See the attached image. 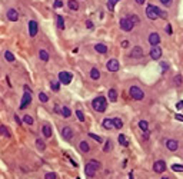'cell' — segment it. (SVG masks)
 I'll list each match as a JSON object with an SVG mask.
<instances>
[{
	"instance_id": "obj_33",
	"label": "cell",
	"mask_w": 183,
	"mask_h": 179,
	"mask_svg": "<svg viewBox=\"0 0 183 179\" xmlns=\"http://www.w3.org/2000/svg\"><path fill=\"white\" fill-rule=\"evenodd\" d=\"M39 100H40L42 103H46L47 100H49V96H47L44 92H40V93H39Z\"/></svg>"
},
{
	"instance_id": "obj_23",
	"label": "cell",
	"mask_w": 183,
	"mask_h": 179,
	"mask_svg": "<svg viewBox=\"0 0 183 179\" xmlns=\"http://www.w3.org/2000/svg\"><path fill=\"white\" fill-rule=\"evenodd\" d=\"M107 96H109V100H110V102H116V100H118V92H116L114 89L109 90Z\"/></svg>"
},
{
	"instance_id": "obj_8",
	"label": "cell",
	"mask_w": 183,
	"mask_h": 179,
	"mask_svg": "<svg viewBox=\"0 0 183 179\" xmlns=\"http://www.w3.org/2000/svg\"><path fill=\"white\" fill-rule=\"evenodd\" d=\"M153 170H155L156 174H163L164 170H166V162L164 160H156L155 163H153Z\"/></svg>"
},
{
	"instance_id": "obj_46",
	"label": "cell",
	"mask_w": 183,
	"mask_h": 179,
	"mask_svg": "<svg viewBox=\"0 0 183 179\" xmlns=\"http://www.w3.org/2000/svg\"><path fill=\"white\" fill-rule=\"evenodd\" d=\"M62 6H63V3H62V0H56V2H55V7H62Z\"/></svg>"
},
{
	"instance_id": "obj_28",
	"label": "cell",
	"mask_w": 183,
	"mask_h": 179,
	"mask_svg": "<svg viewBox=\"0 0 183 179\" xmlns=\"http://www.w3.org/2000/svg\"><path fill=\"white\" fill-rule=\"evenodd\" d=\"M39 57H40V60L47 62V60H49V53H47L44 49H42V50L39 52Z\"/></svg>"
},
{
	"instance_id": "obj_12",
	"label": "cell",
	"mask_w": 183,
	"mask_h": 179,
	"mask_svg": "<svg viewBox=\"0 0 183 179\" xmlns=\"http://www.w3.org/2000/svg\"><path fill=\"white\" fill-rule=\"evenodd\" d=\"M150 57L153 59V60H159L160 57H162V49H160L159 46L152 47V50H150Z\"/></svg>"
},
{
	"instance_id": "obj_32",
	"label": "cell",
	"mask_w": 183,
	"mask_h": 179,
	"mask_svg": "<svg viewBox=\"0 0 183 179\" xmlns=\"http://www.w3.org/2000/svg\"><path fill=\"white\" fill-rule=\"evenodd\" d=\"M69 9L77 10V9H79V3H77L76 0H69Z\"/></svg>"
},
{
	"instance_id": "obj_35",
	"label": "cell",
	"mask_w": 183,
	"mask_h": 179,
	"mask_svg": "<svg viewBox=\"0 0 183 179\" xmlns=\"http://www.w3.org/2000/svg\"><path fill=\"white\" fill-rule=\"evenodd\" d=\"M23 122L27 123V125H33V122H34V120H33V118L30 116V115H24V116H23Z\"/></svg>"
},
{
	"instance_id": "obj_11",
	"label": "cell",
	"mask_w": 183,
	"mask_h": 179,
	"mask_svg": "<svg viewBox=\"0 0 183 179\" xmlns=\"http://www.w3.org/2000/svg\"><path fill=\"white\" fill-rule=\"evenodd\" d=\"M62 136H63V139H66V141H70L72 138H73V129H72L70 126H65L62 129Z\"/></svg>"
},
{
	"instance_id": "obj_14",
	"label": "cell",
	"mask_w": 183,
	"mask_h": 179,
	"mask_svg": "<svg viewBox=\"0 0 183 179\" xmlns=\"http://www.w3.org/2000/svg\"><path fill=\"white\" fill-rule=\"evenodd\" d=\"M147 40H149V43H150L153 47L157 46V45L160 43V36H159V33H150V34H149V39H147Z\"/></svg>"
},
{
	"instance_id": "obj_48",
	"label": "cell",
	"mask_w": 183,
	"mask_h": 179,
	"mask_svg": "<svg viewBox=\"0 0 183 179\" xmlns=\"http://www.w3.org/2000/svg\"><path fill=\"white\" fill-rule=\"evenodd\" d=\"M160 3H162V5H164V6H169L170 3H172V0H160Z\"/></svg>"
},
{
	"instance_id": "obj_39",
	"label": "cell",
	"mask_w": 183,
	"mask_h": 179,
	"mask_svg": "<svg viewBox=\"0 0 183 179\" xmlns=\"http://www.w3.org/2000/svg\"><path fill=\"white\" fill-rule=\"evenodd\" d=\"M44 179H57V175L55 174V172H47V174L44 175Z\"/></svg>"
},
{
	"instance_id": "obj_54",
	"label": "cell",
	"mask_w": 183,
	"mask_h": 179,
	"mask_svg": "<svg viewBox=\"0 0 183 179\" xmlns=\"http://www.w3.org/2000/svg\"><path fill=\"white\" fill-rule=\"evenodd\" d=\"M14 119H16V122L19 123V125H22V120L19 119V116H17V115H14Z\"/></svg>"
},
{
	"instance_id": "obj_29",
	"label": "cell",
	"mask_w": 183,
	"mask_h": 179,
	"mask_svg": "<svg viewBox=\"0 0 183 179\" xmlns=\"http://www.w3.org/2000/svg\"><path fill=\"white\" fill-rule=\"evenodd\" d=\"M5 59L7 62H10V63H13L14 62V55L12 52H9V50H6L5 52Z\"/></svg>"
},
{
	"instance_id": "obj_5",
	"label": "cell",
	"mask_w": 183,
	"mask_h": 179,
	"mask_svg": "<svg viewBox=\"0 0 183 179\" xmlns=\"http://www.w3.org/2000/svg\"><path fill=\"white\" fill-rule=\"evenodd\" d=\"M129 93H130V96L135 100H142L145 98V93H143V90H142L139 86H132L130 90H129Z\"/></svg>"
},
{
	"instance_id": "obj_15",
	"label": "cell",
	"mask_w": 183,
	"mask_h": 179,
	"mask_svg": "<svg viewBox=\"0 0 183 179\" xmlns=\"http://www.w3.org/2000/svg\"><path fill=\"white\" fill-rule=\"evenodd\" d=\"M7 19H9L10 22H17V20H19V13H17V10H14V9L7 10Z\"/></svg>"
},
{
	"instance_id": "obj_24",
	"label": "cell",
	"mask_w": 183,
	"mask_h": 179,
	"mask_svg": "<svg viewBox=\"0 0 183 179\" xmlns=\"http://www.w3.org/2000/svg\"><path fill=\"white\" fill-rule=\"evenodd\" d=\"M56 24L60 30L65 29V20H63V16H56Z\"/></svg>"
},
{
	"instance_id": "obj_18",
	"label": "cell",
	"mask_w": 183,
	"mask_h": 179,
	"mask_svg": "<svg viewBox=\"0 0 183 179\" xmlns=\"http://www.w3.org/2000/svg\"><path fill=\"white\" fill-rule=\"evenodd\" d=\"M94 50H96L97 53L104 55V53H107V46L103 45V43H97V45H94Z\"/></svg>"
},
{
	"instance_id": "obj_16",
	"label": "cell",
	"mask_w": 183,
	"mask_h": 179,
	"mask_svg": "<svg viewBox=\"0 0 183 179\" xmlns=\"http://www.w3.org/2000/svg\"><path fill=\"white\" fill-rule=\"evenodd\" d=\"M178 141H174V139H169V141L166 142V148L169 149V151L174 152V151H178Z\"/></svg>"
},
{
	"instance_id": "obj_22",
	"label": "cell",
	"mask_w": 183,
	"mask_h": 179,
	"mask_svg": "<svg viewBox=\"0 0 183 179\" xmlns=\"http://www.w3.org/2000/svg\"><path fill=\"white\" fill-rule=\"evenodd\" d=\"M79 149L83 152V153H87V152L90 151V146H89V143H87L86 141H82V142H80V145H79Z\"/></svg>"
},
{
	"instance_id": "obj_42",
	"label": "cell",
	"mask_w": 183,
	"mask_h": 179,
	"mask_svg": "<svg viewBox=\"0 0 183 179\" xmlns=\"http://www.w3.org/2000/svg\"><path fill=\"white\" fill-rule=\"evenodd\" d=\"M129 19L133 22V24H137V23H139V17H137L136 14H132V16H129Z\"/></svg>"
},
{
	"instance_id": "obj_3",
	"label": "cell",
	"mask_w": 183,
	"mask_h": 179,
	"mask_svg": "<svg viewBox=\"0 0 183 179\" xmlns=\"http://www.w3.org/2000/svg\"><path fill=\"white\" fill-rule=\"evenodd\" d=\"M32 103V92L29 89V86H24V93H23V98H22V102H20V109L23 110Z\"/></svg>"
},
{
	"instance_id": "obj_1",
	"label": "cell",
	"mask_w": 183,
	"mask_h": 179,
	"mask_svg": "<svg viewBox=\"0 0 183 179\" xmlns=\"http://www.w3.org/2000/svg\"><path fill=\"white\" fill-rule=\"evenodd\" d=\"M92 106H93V109L96 112L103 113L104 110L107 109V100H106V98H103V96H97V98H94V99L92 100Z\"/></svg>"
},
{
	"instance_id": "obj_51",
	"label": "cell",
	"mask_w": 183,
	"mask_h": 179,
	"mask_svg": "<svg viewBox=\"0 0 183 179\" xmlns=\"http://www.w3.org/2000/svg\"><path fill=\"white\" fill-rule=\"evenodd\" d=\"M122 47H129V40H123V42H122Z\"/></svg>"
},
{
	"instance_id": "obj_55",
	"label": "cell",
	"mask_w": 183,
	"mask_h": 179,
	"mask_svg": "<svg viewBox=\"0 0 183 179\" xmlns=\"http://www.w3.org/2000/svg\"><path fill=\"white\" fill-rule=\"evenodd\" d=\"M135 2H136L137 5H143V3H145L146 0H135Z\"/></svg>"
},
{
	"instance_id": "obj_47",
	"label": "cell",
	"mask_w": 183,
	"mask_h": 179,
	"mask_svg": "<svg viewBox=\"0 0 183 179\" xmlns=\"http://www.w3.org/2000/svg\"><path fill=\"white\" fill-rule=\"evenodd\" d=\"M160 65H162V69H163V72L167 70V67H169V66H167V63H166V62H162Z\"/></svg>"
},
{
	"instance_id": "obj_41",
	"label": "cell",
	"mask_w": 183,
	"mask_h": 179,
	"mask_svg": "<svg viewBox=\"0 0 183 179\" xmlns=\"http://www.w3.org/2000/svg\"><path fill=\"white\" fill-rule=\"evenodd\" d=\"M172 170H174V172H183V165H172Z\"/></svg>"
},
{
	"instance_id": "obj_57",
	"label": "cell",
	"mask_w": 183,
	"mask_h": 179,
	"mask_svg": "<svg viewBox=\"0 0 183 179\" xmlns=\"http://www.w3.org/2000/svg\"><path fill=\"white\" fill-rule=\"evenodd\" d=\"M76 179H80V178H76Z\"/></svg>"
},
{
	"instance_id": "obj_38",
	"label": "cell",
	"mask_w": 183,
	"mask_h": 179,
	"mask_svg": "<svg viewBox=\"0 0 183 179\" xmlns=\"http://www.w3.org/2000/svg\"><path fill=\"white\" fill-rule=\"evenodd\" d=\"M76 116H77V119H79L80 122H85V115H83V112L82 110H76Z\"/></svg>"
},
{
	"instance_id": "obj_27",
	"label": "cell",
	"mask_w": 183,
	"mask_h": 179,
	"mask_svg": "<svg viewBox=\"0 0 183 179\" xmlns=\"http://www.w3.org/2000/svg\"><path fill=\"white\" fill-rule=\"evenodd\" d=\"M62 116H63V118H70V115H72V110L69 108H67V106H63V108H62Z\"/></svg>"
},
{
	"instance_id": "obj_13",
	"label": "cell",
	"mask_w": 183,
	"mask_h": 179,
	"mask_svg": "<svg viewBox=\"0 0 183 179\" xmlns=\"http://www.w3.org/2000/svg\"><path fill=\"white\" fill-rule=\"evenodd\" d=\"M130 56L133 57V59H140V57L143 56V49H142L140 46H135L133 49H132Z\"/></svg>"
},
{
	"instance_id": "obj_7",
	"label": "cell",
	"mask_w": 183,
	"mask_h": 179,
	"mask_svg": "<svg viewBox=\"0 0 183 179\" xmlns=\"http://www.w3.org/2000/svg\"><path fill=\"white\" fill-rule=\"evenodd\" d=\"M73 79V75H72L70 72H60L59 73V82L63 83V85H69Z\"/></svg>"
},
{
	"instance_id": "obj_49",
	"label": "cell",
	"mask_w": 183,
	"mask_h": 179,
	"mask_svg": "<svg viewBox=\"0 0 183 179\" xmlns=\"http://www.w3.org/2000/svg\"><path fill=\"white\" fill-rule=\"evenodd\" d=\"M86 27H87V29H93V23H92L90 20H87V22H86Z\"/></svg>"
},
{
	"instance_id": "obj_36",
	"label": "cell",
	"mask_w": 183,
	"mask_h": 179,
	"mask_svg": "<svg viewBox=\"0 0 183 179\" xmlns=\"http://www.w3.org/2000/svg\"><path fill=\"white\" fill-rule=\"evenodd\" d=\"M50 86H52V90L59 92V89H60V82H50Z\"/></svg>"
},
{
	"instance_id": "obj_20",
	"label": "cell",
	"mask_w": 183,
	"mask_h": 179,
	"mask_svg": "<svg viewBox=\"0 0 183 179\" xmlns=\"http://www.w3.org/2000/svg\"><path fill=\"white\" fill-rule=\"evenodd\" d=\"M0 135H2V136H5V138H7V139L12 138V133L9 132V129H7L5 125H0Z\"/></svg>"
},
{
	"instance_id": "obj_2",
	"label": "cell",
	"mask_w": 183,
	"mask_h": 179,
	"mask_svg": "<svg viewBox=\"0 0 183 179\" xmlns=\"http://www.w3.org/2000/svg\"><path fill=\"white\" fill-rule=\"evenodd\" d=\"M100 168H102V163H100L99 160L90 159L89 162L86 163V166H85V174L87 175V176H93V175L96 174Z\"/></svg>"
},
{
	"instance_id": "obj_6",
	"label": "cell",
	"mask_w": 183,
	"mask_h": 179,
	"mask_svg": "<svg viewBox=\"0 0 183 179\" xmlns=\"http://www.w3.org/2000/svg\"><path fill=\"white\" fill-rule=\"evenodd\" d=\"M133 27H135V24H133V22H132L129 17H123V19H120V29H122V30H125V32H130V30H133Z\"/></svg>"
},
{
	"instance_id": "obj_25",
	"label": "cell",
	"mask_w": 183,
	"mask_h": 179,
	"mask_svg": "<svg viewBox=\"0 0 183 179\" xmlns=\"http://www.w3.org/2000/svg\"><path fill=\"white\" fill-rule=\"evenodd\" d=\"M90 77H92L93 80H97L99 77H100V72H99V69L93 67V69L90 70Z\"/></svg>"
},
{
	"instance_id": "obj_45",
	"label": "cell",
	"mask_w": 183,
	"mask_h": 179,
	"mask_svg": "<svg viewBox=\"0 0 183 179\" xmlns=\"http://www.w3.org/2000/svg\"><path fill=\"white\" fill-rule=\"evenodd\" d=\"M176 109H179V110H183V100H180V102H178V103H176Z\"/></svg>"
},
{
	"instance_id": "obj_44",
	"label": "cell",
	"mask_w": 183,
	"mask_h": 179,
	"mask_svg": "<svg viewBox=\"0 0 183 179\" xmlns=\"http://www.w3.org/2000/svg\"><path fill=\"white\" fill-rule=\"evenodd\" d=\"M159 17H162V19H166V17H167V13H166V12H163V10H160V12H159Z\"/></svg>"
},
{
	"instance_id": "obj_19",
	"label": "cell",
	"mask_w": 183,
	"mask_h": 179,
	"mask_svg": "<svg viewBox=\"0 0 183 179\" xmlns=\"http://www.w3.org/2000/svg\"><path fill=\"white\" fill-rule=\"evenodd\" d=\"M102 126L104 127V129H107V131H110V129H113V119H110V118H106V119H103V122H102Z\"/></svg>"
},
{
	"instance_id": "obj_56",
	"label": "cell",
	"mask_w": 183,
	"mask_h": 179,
	"mask_svg": "<svg viewBox=\"0 0 183 179\" xmlns=\"http://www.w3.org/2000/svg\"><path fill=\"white\" fill-rule=\"evenodd\" d=\"M162 179H169V178H162Z\"/></svg>"
},
{
	"instance_id": "obj_4",
	"label": "cell",
	"mask_w": 183,
	"mask_h": 179,
	"mask_svg": "<svg viewBox=\"0 0 183 179\" xmlns=\"http://www.w3.org/2000/svg\"><path fill=\"white\" fill-rule=\"evenodd\" d=\"M159 12H160V9L157 7V6L149 5L147 7H146V16H147V17H149L150 20L159 19Z\"/></svg>"
},
{
	"instance_id": "obj_30",
	"label": "cell",
	"mask_w": 183,
	"mask_h": 179,
	"mask_svg": "<svg viewBox=\"0 0 183 179\" xmlns=\"http://www.w3.org/2000/svg\"><path fill=\"white\" fill-rule=\"evenodd\" d=\"M139 127H140L143 132H147V131H149V123L146 122V120H140V122H139Z\"/></svg>"
},
{
	"instance_id": "obj_26",
	"label": "cell",
	"mask_w": 183,
	"mask_h": 179,
	"mask_svg": "<svg viewBox=\"0 0 183 179\" xmlns=\"http://www.w3.org/2000/svg\"><path fill=\"white\" fill-rule=\"evenodd\" d=\"M113 126H114V129H122L123 127V122L120 118H114L113 119Z\"/></svg>"
},
{
	"instance_id": "obj_34",
	"label": "cell",
	"mask_w": 183,
	"mask_h": 179,
	"mask_svg": "<svg viewBox=\"0 0 183 179\" xmlns=\"http://www.w3.org/2000/svg\"><path fill=\"white\" fill-rule=\"evenodd\" d=\"M103 151L104 152H110V151H112V141H110V139H107V141L104 142Z\"/></svg>"
},
{
	"instance_id": "obj_17",
	"label": "cell",
	"mask_w": 183,
	"mask_h": 179,
	"mask_svg": "<svg viewBox=\"0 0 183 179\" xmlns=\"http://www.w3.org/2000/svg\"><path fill=\"white\" fill-rule=\"evenodd\" d=\"M42 133H43V136L46 138V139H49V138L52 136V127H50V125H49V123L43 125V127H42Z\"/></svg>"
},
{
	"instance_id": "obj_40",
	"label": "cell",
	"mask_w": 183,
	"mask_h": 179,
	"mask_svg": "<svg viewBox=\"0 0 183 179\" xmlns=\"http://www.w3.org/2000/svg\"><path fill=\"white\" fill-rule=\"evenodd\" d=\"M89 136L92 138V139H94V141H96V142H99V143H102V142H103V139H102V138H100V136H97V135H94V133H92V132L89 133Z\"/></svg>"
},
{
	"instance_id": "obj_10",
	"label": "cell",
	"mask_w": 183,
	"mask_h": 179,
	"mask_svg": "<svg viewBox=\"0 0 183 179\" xmlns=\"http://www.w3.org/2000/svg\"><path fill=\"white\" fill-rule=\"evenodd\" d=\"M39 32V24L37 22H34V20H30L29 22V34L32 36V38H34L36 34H37Z\"/></svg>"
},
{
	"instance_id": "obj_9",
	"label": "cell",
	"mask_w": 183,
	"mask_h": 179,
	"mask_svg": "<svg viewBox=\"0 0 183 179\" xmlns=\"http://www.w3.org/2000/svg\"><path fill=\"white\" fill-rule=\"evenodd\" d=\"M106 67H107L109 72H118L119 67H120V65H119V60H118V59H110V60L107 62Z\"/></svg>"
},
{
	"instance_id": "obj_52",
	"label": "cell",
	"mask_w": 183,
	"mask_h": 179,
	"mask_svg": "<svg viewBox=\"0 0 183 179\" xmlns=\"http://www.w3.org/2000/svg\"><path fill=\"white\" fill-rule=\"evenodd\" d=\"M174 118L178 119V120H180V122H183V115H176Z\"/></svg>"
},
{
	"instance_id": "obj_53",
	"label": "cell",
	"mask_w": 183,
	"mask_h": 179,
	"mask_svg": "<svg viewBox=\"0 0 183 179\" xmlns=\"http://www.w3.org/2000/svg\"><path fill=\"white\" fill-rule=\"evenodd\" d=\"M55 112L60 113V112H62V108H59V106H57V105H56V106H55Z\"/></svg>"
},
{
	"instance_id": "obj_37",
	"label": "cell",
	"mask_w": 183,
	"mask_h": 179,
	"mask_svg": "<svg viewBox=\"0 0 183 179\" xmlns=\"http://www.w3.org/2000/svg\"><path fill=\"white\" fill-rule=\"evenodd\" d=\"M118 2H119V0H109V2H107V9H109V10H113Z\"/></svg>"
},
{
	"instance_id": "obj_21",
	"label": "cell",
	"mask_w": 183,
	"mask_h": 179,
	"mask_svg": "<svg viewBox=\"0 0 183 179\" xmlns=\"http://www.w3.org/2000/svg\"><path fill=\"white\" fill-rule=\"evenodd\" d=\"M36 148H37L40 152L46 151V143H44V141L40 139V138H37V139H36Z\"/></svg>"
},
{
	"instance_id": "obj_50",
	"label": "cell",
	"mask_w": 183,
	"mask_h": 179,
	"mask_svg": "<svg viewBox=\"0 0 183 179\" xmlns=\"http://www.w3.org/2000/svg\"><path fill=\"white\" fill-rule=\"evenodd\" d=\"M166 32H167L169 34H172V26H170V24H167V26H166Z\"/></svg>"
},
{
	"instance_id": "obj_43",
	"label": "cell",
	"mask_w": 183,
	"mask_h": 179,
	"mask_svg": "<svg viewBox=\"0 0 183 179\" xmlns=\"http://www.w3.org/2000/svg\"><path fill=\"white\" fill-rule=\"evenodd\" d=\"M174 83H176V85H180V83H182V76H180V75H178V76H176V77H174Z\"/></svg>"
},
{
	"instance_id": "obj_31",
	"label": "cell",
	"mask_w": 183,
	"mask_h": 179,
	"mask_svg": "<svg viewBox=\"0 0 183 179\" xmlns=\"http://www.w3.org/2000/svg\"><path fill=\"white\" fill-rule=\"evenodd\" d=\"M118 139H119V143H120L122 146H127V145H129V142H127V139H126L125 135H119Z\"/></svg>"
}]
</instances>
